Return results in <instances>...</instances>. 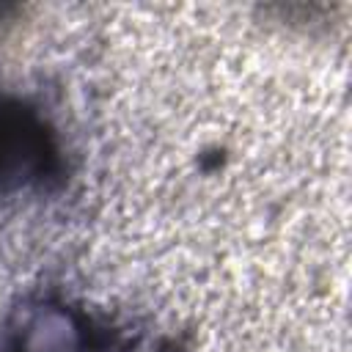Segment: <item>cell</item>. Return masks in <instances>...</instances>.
I'll use <instances>...</instances> for the list:
<instances>
[{
  "label": "cell",
  "mask_w": 352,
  "mask_h": 352,
  "mask_svg": "<svg viewBox=\"0 0 352 352\" xmlns=\"http://www.w3.org/2000/svg\"><path fill=\"white\" fill-rule=\"evenodd\" d=\"M16 352H28V349H25V346H22V349H16Z\"/></svg>",
  "instance_id": "2"
},
{
  "label": "cell",
  "mask_w": 352,
  "mask_h": 352,
  "mask_svg": "<svg viewBox=\"0 0 352 352\" xmlns=\"http://www.w3.org/2000/svg\"><path fill=\"white\" fill-rule=\"evenodd\" d=\"M63 170L60 146L44 116L28 102L0 94V195L38 187Z\"/></svg>",
  "instance_id": "1"
}]
</instances>
